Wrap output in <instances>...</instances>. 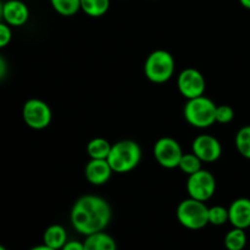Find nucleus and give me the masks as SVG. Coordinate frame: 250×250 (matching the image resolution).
<instances>
[{"label":"nucleus","instance_id":"nucleus-15","mask_svg":"<svg viewBox=\"0 0 250 250\" xmlns=\"http://www.w3.org/2000/svg\"><path fill=\"white\" fill-rule=\"evenodd\" d=\"M67 242V232L61 225H51L43 234V244L55 250H61Z\"/></svg>","mask_w":250,"mask_h":250},{"label":"nucleus","instance_id":"nucleus-30","mask_svg":"<svg viewBox=\"0 0 250 250\" xmlns=\"http://www.w3.org/2000/svg\"><path fill=\"white\" fill-rule=\"evenodd\" d=\"M0 250H7L6 248H5L4 246H1V244H0Z\"/></svg>","mask_w":250,"mask_h":250},{"label":"nucleus","instance_id":"nucleus-5","mask_svg":"<svg viewBox=\"0 0 250 250\" xmlns=\"http://www.w3.org/2000/svg\"><path fill=\"white\" fill-rule=\"evenodd\" d=\"M176 217L183 227L198 231L209 225V208L204 202L188 197L178 204Z\"/></svg>","mask_w":250,"mask_h":250},{"label":"nucleus","instance_id":"nucleus-14","mask_svg":"<svg viewBox=\"0 0 250 250\" xmlns=\"http://www.w3.org/2000/svg\"><path fill=\"white\" fill-rule=\"evenodd\" d=\"M84 250H117V244L110 234L104 231L85 236Z\"/></svg>","mask_w":250,"mask_h":250},{"label":"nucleus","instance_id":"nucleus-9","mask_svg":"<svg viewBox=\"0 0 250 250\" xmlns=\"http://www.w3.org/2000/svg\"><path fill=\"white\" fill-rule=\"evenodd\" d=\"M177 88L186 99H193L204 95L207 81L199 70L193 67L185 68L177 77Z\"/></svg>","mask_w":250,"mask_h":250},{"label":"nucleus","instance_id":"nucleus-8","mask_svg":"<svg viewBox=\"0 0 250 250\" xmlns=\"http://www.w3.org/2000/svg\"><path fill=\"white\" fill-rule=\"evenodd\" d=\"M153 154L156 163L161 167L172 170V168L178 167L181 158L185 153L176 139L171 138V137H163L154 144Z\"/></svg>","mask_w":250,"mask_h":250},{"label":"nucleus","instance_id":"nucleus-2","mask_svg":"<svg viewBox=\"0 0 250 250\" xmlns=\"http://www.w3.org/2000/svg\"><path fill=\"white\" fill-rule=\"evenodd\" d=\"M107 163L116 173H127L134 170L142 160V149L137 142L124 139L112 144Z\"/></svg>","mask_w":250,"mask_h":250},{"label":"nucleus","instance_id":"nucleus-10","mask_svg":"<svg viewBox=\"0 0 250 250\" xmlns=\"http://www.w3.org/2000/svg\"><path fill=\"white\" fill-rule=\"evenodd\" d=\"M192 153H194L203 163H215L221 158L222 146L214 136L200 134L193 141Z\"/></svg>","mask_w":250,"mask_h":250},{"label":"nucleus","instance_id":"nucleus-17","mask_svg":"<svg viewBox=\"0 0 250 250\" xmlns=\"http://www.w3.org/2000/svg\"><path fill=\"white\" fill-rule=\"evenodd\" d=\"M110 0H81V10L90 17H102L109 11Z\"/></svg>","mask_w":250,"mask_h":250},{"label":"nucleus","instance_id":"nucleus-1","mask_svg":"<svg viewBox=\"0 0 250 250\" xmlns=\"http://www.w3.org/2000/svg\"><path fill=\"white\" fill-rule=\"evenodd\" d=\"M111 217L112 210L109 203L104 198L93 194L78 198L70 212L71 225L83 236L104 231Z\"/></svg>","mask_w":250,"mask_h":250},{"label":"nucleus","instance_id":"nucleus-21","mask_svg":"<svg viewBox=\"0 0 250 250\" xmlns=\"http://www.w3.org/2000/svg\"><path fill=\"white\" fill-rule=\"evenodd\" d=\"M202 164L203 161L194 153H187L183 154L182 158H181L180 164H178V168L182 172H185L186 175L189 176L198 172L199 170H202Z\"/></svg>","mask_w":250,"mask_h":250},{"label":"nucleus","instance_id":"nucleus-20","mask_svg":"<svg viewBox=\"0 0 250 250\" xmlns=\"http://www.w3.org/2000/svg\"><path fill=\"white\" fill-rule=\"evenodd\" d=\"M234 144L243 158L250 160V125L243 126L242 128L238 129L234 138Z\"/></svg>","mask_w":250,"mask_h":250},{"label":"nucleus","instance_id":"nucleus-12","mask_svg":"<svg viewBox=\"0 0 250 250\" xmlns=\"http://www.w3.org/2000/svg\"><path fill=\"white\" fill-rule=\"evenodd\" d=\"M111 166L106 159H90L84 168V176L88 182L93 186H104L111 178Z\"/></svg>","mask_w":250,"mask_h":250},{"label":"nucleus","instance_id":"nucleus-31","mask_svg":"<svg viewBox=\"0 0 250 250\" xmlns=\"http://www.w3.org/2000/svg\"><path fill=\"white\" fill-rule=\"evenodd\" d=\"M151 1H158V0H151Z\"/></svg>","mask_w":250,"mask_h":250},{"label":"nucleus","instance_id":"nucleus-19","mask_svg":"<svg viewBox=\"0 0 250 250\" xmlns=\"http://www.w3.org/2000/svg\"><path fill=\"white\" fill-rule=\"evenodd\" d=\"M54 11L65 17L73 16L81 10V0H49Z\"/></svg>","mask_w":250,"mask_h":250},{"label":"nucleus","instance_id":"nucleus-29","mask_svg":"<svg viewBox=\"0 0 250 250\" xmlns=\"http://www.w3.org/2000/svg\"><path fill=\"white\" fill-rule=\"evenodd\" d=\"M2 5H4V2L0 0V21H2Z\"/></svg>","mask_w":250,"mask_h":250},{"label":"nucleus","instance_id":"nucleus-22","mask_svg":"<svg viewBox=\"0 0 250 250\" xmlns=\"http://www.w3.org/2000/svg\"><path fill=\"white\" fill-rule=\"evenodd\" d=\"M226 222H229V209L221 207V205H215L209 208V224L214 226H222Z\"/></svg>","mask_w":250,"mask_h":250},{"label":"nucleus","instance_id":"nucleus-27","mask_svg":"<svg viewBox=\"0 0 250 250\" xmlns=\"http://www.w3.org/2000/svg\"><path fill=\"white\" fill-rule=\"evenodd\" d=\"M29 250H55V249L50 248V247L45 246V244H42V246H36V247H33V248H31Z\"/></svg>","mask_w":250,"mask_h":250},{"label":"nucleus","instance_id":"nucleus-24","mask_svg":"<svg viewBox=\"0 0 250 250\" xmlns=\"http://www.w3.org/2000/svg\"><path fill=\"white\" fill-rule=\"evenodd\" d=\"M12 39L11 27L4 21H0V49L5 48L10 44Z\"/></svg>","mask_w":250,"mask_h":250},{"label":"nucleus","instance_id":"nucleus-7","mask_svg":"<svg viewBox=\"0 0 250 250\" xmlns=\"http://www.w3.org/2000/svg\"><path fill=\"white\" fill-rule=\"evenodd\" d=\"M186 188L188 197L205 203L211 199L216 192V180L210 171L202 168L188 176Z\"/></svg>","mask_w":250,"mask_h":250},{"label":"nucleus","instance_id":"nucleus-26","mask_svg":"<svg viewBox=\"0 0 250 250\" xmlns=\"http://www.w3.org/2000/svg\"><path fill=\"white\" fill-rule=\"evenodd\" d=\"M7 75V62L1 55H0V82L6 77Z\"/></svg>","mask_w":250,"mask_h":250},{"label":"nucleus","instance_id":"nucleus-11","mask_svg":"<svg viewBox=\"0 0 250 250\" xmlns=\"http://www.w3.org/2000/svg\"><path fill=\"white\" fill-rule=\"evenodd\" d=\"M29 19V9L21 0H6L2 5V21L10 27H21Z\"/></svg>","mask_w":250,"mask_h":250},{"label":"nucleus","instance_id":"nucleus-3","mask_svg":"<svg viewBox=\"0 0 250 250\" xmlns=\"http://www.w3.org/2000/svg\"><path fill=\"white\" fill-rule=\"evenodd\" d=\"M176 62L172 54L158 49L148 55L144 62V75L150 82L163 84L168 82L175 73Z\"/></svg>","mask_w":250,"mask_h":250},{"label":"nucleus","instance_id":"nucleus-25","mask_svg":"<svg viewBox=\"0 0 250 250\" xmlns=\"http://www.w3.org/2000/svg\"><path fill=\"white\" fill-rule=\"evenodd\" d=\"M61 250H84V244L78 241H67Z\"/></svg>","mask_w":250,"mask_h":250},{"label":"nucleus","instance_id":"nucleus-16","mask_svg":"<svg viewBox=\"0 0 250 250\" xmlns=\"http://www.w3.org/2000/svg\"><path fill=\"white\" fill-rule=\"evenodd\" d=\"M112 144L107 139L97 137L87 144V154L90 159H107Z\"/></svg>","mask_w":250,"mask_h":250},{"label":"nucleus","instance_id":"nucleus-18","mask_svg":"<svg viewBox=\"0 0 250 250\" xmlns=\"http://www.w3.org/2000/svg\"><path fill=\"white\" fill-rule=\"evenodd\" d=\"M224 243L227 250H243L247 246L246 229L233 227L226 233Z\"/></svg>","mask_w":250,"mask_h":250},{"label":"nucleus","instance_id":"nucleus-4","mask_svg":"<svg viewBox=\"0 0 250 250\" xmlns=\"http://www.w3.org/2000/svg\"><path fill=\"white\" fill-rule=\"evenodd\" d=\"M215 111L216 104L210 98L202 95L187 100L183 109V116L190 126L195 128H208L216 124Z\"/></svg>","mask_w":250,"mask_h":250},{"label":"nucleus","instance_id":"nucleus-6","mask_svg":"<svg viewBox=\"0 0 250 250\" xmlns=\"http://www.w3.org/2000/svg\"><path fill=\"white\" fill-rule=\"evenodd\" d=\"M22 119L29 128L41 131V129H45L51 124L53 112L45 102L32 98L23 104Z\"/></svg>","mask_w":250,"mask_h":250},{"label":"nucleus","instance_id":"nucleus-13","mask_svg":"<svg viewBox=\"0 0 250 250\" xmlns=\"http://www.w3.org/2000/svg\"><path fill=\"white\" fill-rule=\"evenodd\" d=\"M229 222L237 229H247L250 227V199L238 198L229 208Z\"/></svg>","mask_w":250,"mask_h":250},{"label":"nucleus","instance_id":"nucleus-28","mask_svg":"<svg viewBox=\"0 0 250 250\" xmlns=\"http://www.w3.org/2000/svg\"><path fill=\"white\" fill-rule=\"evenodd\" d=\"M239 2H241V5L244 9L250 10V0H239Z\"/></svg>","mask_w":250,"mask_h":250},{"label":"nucleus","instance_id":"nucleus-23","mask_svg":"<svg viewBox=\"0 0 250 250\" xmlns=\"http://www.w3.org/2000/svg\"><path fill=\"white\" fill-rule=\"evenodd\" d=\"M234 110L229 105H216V111H215V121L217 124L226 125L233 121Z\"/></svg>","mask_w":250,"mask_h":250}]
</instances>
